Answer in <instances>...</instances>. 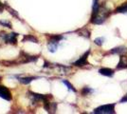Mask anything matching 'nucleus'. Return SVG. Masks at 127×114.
Returning <instances> with one entry per match:
<instances>
[{"label": "nucleus", "instance_id": "9", "mask_svg": "<svg viewBox=\"0 0 127 114\" xmlns=\"http://www.w3.org/2000/svg\"><path fill=\"white\" fill-rule=\"evenodd\" d=\"M17 79L21 82L22 84H25V85H28L30 84L32 80L34 79H37V77H17Z\"/></svg>", "mask_w": 127, "mask_h": 114}, {"label": "nucleus", "instance_id": "19", "mask_svg": "<svg viewBox=\"0 0 127 114\" xmlns=\"http://www.w3.org/2000/svg\"><path fill=\"white\" fill-rule=\"evenodd\" d=\"M0 25H2V26L7 27V28H11V22H9V21H0Z\"/></svg>", "mask_w": 127, "mask_h": 114}, {"label": "nucleus", "instance_id": "15", "mask_svg": "<svg viewBox=\"0 0 127 114\" xmlns=\"http://www.w3.org/2000/svg\"><path fill=\"white\" fill-rule=\"evenodd\" d=\"M63 84L67 87V88H68L69 90H71V91H73V92H76V91H77V90L75 89V87H73V86H72L68 81H66V80H63Z\"/></svg>", "mask_w": 127, "mask_h": 114}, {"label": "nucleus", "instance_id": "1", "mask_svg": "<svg viewBox=\"0 0 127 114\" xmlns=\"http://www.w3.org/2000/svg\"><path fill=\"white\" fill-rule=\"evenodd\" d=\"M110 15V11L106 7H101L99 8V10L96 11L94 14L91 15V23L92 24H96V25H101Z\"/></svg>", "mask_w": 127, "mask_h": 114}, {"label": "nucleus", "instance_id": "11", "mask_svg": "<svg viewBox=\"0 0 127 114\" xmlns=\"http://www.w3.org/2000/svg\"><path fill=\"white\" fill-rule=\"evenodd\" d=\"M62 35H50L49 39H48V42H55V43H59L62 39H63Z\"/></svg>", "mask_w": 127, "mask_h": 114}, {"label": "nucleus", "instance_id": "8", "mask_svg": "<svg viewBox=\"0 0 127 114\" xmlns=\"http://www.w3.org/2000/svg\"><path fill=\"white\" fill-rule=\"evenodd\" d=\"M99 72L101 75L107 76V77H112L114 75V71L111 70V69H108V68H102L99 71Z\"/></svg>", "mask_w": 127, "mask_h": 114}, {"label": "nucleus", "instance_id": "16", "mask_svg": "<svg viewBox=\"0 0 127 114\" xmlns=\"http://www.w3.org/2000/svg\"><path fill=\"white\" fill-rule=\"evenodd\" d=\"M92 92H93V89H91L90 87H85L82 89V95H84V96H86V95H88V94Z\"/></svg>", "mask_w": 127, "mask_h": 114}, {"label": "nucleus", "instance_id": "17", "mask_svg": "<svg viewBox=\"0 0 127 114\" xmlns=\"http://www.w3.org/2000/svg\"><path fill=\"white\" fill-rule=\"evenodd\" d=\"M104 40H105V39L103 37H98L94 40V43H95L96 45H98V46H101V45L103 44V42H104Z\"/></svg>", "mask_w": 127, "mask_h": 114}, {"label": "nucleus", "instance_id": "21", "mask_svg": "<svg viewBox=\"0 0 127 114\" xmlns=\"http://www.w3.org/2000/svg\"><path fill=\"white\" fill-rule=\"evenodd\" d=\"M4 6H5V5H4V4H3V3L0 1V11H3V9H4Z\"/></svg>", "mask_w": 127, "mask_h": 114}, {"label": "nucleus", "instance_id": "2", "mask_svg": "<svg viewBox=\"0 0 127 114\" xmlns=\"http://www.w3.org/2000/svg\"><path fill=\"white\" fill-rule=\"evenodd\" d=\"M93 112L96 114H114L115 113V104L101 106L94 109Z\"/></svg>", "mask_w": 127, "mask_h": 114}, {"label": "nucleus", "instance_id": "20", "mask_svg": "<svg viewBox=\"0 0 127 114\" xmlns=\"http://www.w3.org/2000/svg\"><path fill=\"white\" fill-rule=\"evenodd\" d=\"M120 103H127V93L123 96V97L121 99V101H120Z\"/></svg>", "mask_w": 127, "mask_h": 114}, {"label": "nucleus", "instance_id": "4", "mask_svg": "<svg viewBox=\"0 0 127 114\" xmlns=\"http://www.w3.org/2000/svg\"><path fill=\"white\" fill-rule=\"evenodd\" d=\"M0 97L4 100H7V101H11L12 99L11 92L10 91V89L8 87H6L5 86H1V85H0Z\"/></svg>", "mask_w": 127, "mask_h": 114}, {"label": "nucleus", "instance_id": "18", "mask_svg": "<svg viewBox=\"0 0 127 114\" xmlns=\"http://www.w3.org/2000/svg\"><path fill=\"white\" fill-rule=\"evenodd\" d=\"M5 7H6V9H7L8 11H10V13H11V14H12L13 16L17 17V18H19V16H18V14H17V13L15 12V11H13V10H12L11 8H10V7H9L8 5H5Z\"/></svg>", "mask_w": 127, "mask_h": 114}, {"label": "nucleus", "instance_id": "10", "mask_svg": "<svg viewBox=\"0 0 127 114\" xmlns=\"http://www.w3.org/2000/svg\"><path fill=\"white\" fill-rule=\"evenodd\" d=\"M28 41L34 42V43H39V42H38V40H37V38L35 37V36H33V35H31V34L26 35L25 37L23 38V42H28Z\"/></svg>", "mask_w": 127, "mask_h": 114}, {"label": "nucleus", "instance_id": "14", "mask_svg": "<svg viewBox=\"0 0 127 114\" xmlns=\"http://www.w3.org/2000/svg\"><path fill=\"white\" fill-rule=\"evenodd\" d=\"M100 4H99V0H94L93 1V6H92V14H94L96 11L99 10Z\"/></svg>", "mask_w": 127, "mask_h": 114}, {"label": "nucleus", "instance_id": "7", "mask_svg": "<svg viewBox=\"0 0 127 114\" xmlns=\"http://www.w3.org/2000/svg\"><path fill=\"white\" fill-rule=\"evenodd\" d=\"M110 53L112 54H125L127 53V48L126 47H123V46H121V47H117V48H114L110 50Z\"/></svg>", "mask_w": 127, "mask_h": 114}, {"label": "nucleus", "instance_id": "5", "mask_svg": "<svg viewBox=\"0 0 127 114\" xmlns=\"http://www.w3.org/2000/svg\"><path fill=\"white\" fill-rule=\"evenodd\" d=\"M89 53H90V50L88 49L85 54L82 55V56H81V57H80L79 59L77 60L76 62H74V64H73V65L76 66V67H84V66L87 65V64H88V63H87V58H88Z\"/></svg>", "mask_w": 127, "mask_h": 114}, {"label": "nucleus", "instance_id": "3", "mask_svg": "<svg viewBox=\"0 0 127 114\" xmlns=\"http://www.w3.org/2000/svg\"><path fill=\"white\" fill-rule=\"evenodd\" d=\"M3 33H0V35H2ZM3 36V40L5 41L6 43L8 44H12V45H15L17 43V36H18V33H8V34H6L4 33V35H2Z\"/></svg>", "mask_w": 127, "mask_h": 114}, {"label": "nucleus", "instance_id": "12", "mask_svg": "<svg viewBox=\"0 0 127 114\" xmlns=\"http://www.w3.org/2000/svg\"><path fill=\"white\" fill-rule=\"evenodd\" d=\"M115 12H117V13H125V12H127V3H124L123 5L117 8Z\"/></svg>", "mask_w": 127, "mask_h": 114}, {"label": "nucleus", "instance_id": "6", "mask_svg": "<svg viewBox=\"0 0 127 114\" xmlns=\"http://www.w3.org/2000/svg\"><path fill=\"white\" fill-rule=\"evenodd\" d=\"M117 69H118V70H124V69H127V56L126 55H124V54L121 55L119 64L117 66Z\"/></svg>", "mask_w": 127, "mask_h": 114}, {"label": "nucleus", "instance_id": "13", "mask_svg": "<svg viewBox=\"0 0 127 114\" xmlns=\"http://www.w3.org/2000/svg\"><path fill=\"white\" fill-rule=\"evenodd\" d=\"M79 35L81 36H84L85 38H89L90 37V32L87 30V29H83V30H81L79 32Z\"/></svg>", "mask_w": 127, "mask_h": 114}]
</instances>
